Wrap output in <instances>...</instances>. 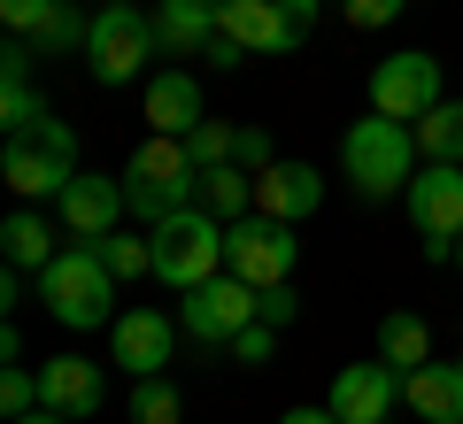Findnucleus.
<instances>
[{
	"label": "nucleus",
	"mask_w": 463,
	"mask_h": 424,
	"mask_svg": "<svg viewBox=\"0 0 463 424\" xmlns=\"http://www.w3.org/2000/svg\"><path fill=\"white\" fill-rule=\"evenodd\" d=\"M116 286H124V278H116L109 262H100V247H93V240L62 247V255H54L47 270H39V301H47V316H54V325H70V332L109 325Z\"/></svg>",
	"instance_id": "f257e3e1"
},
{
	"label": "nucleus",
	"mask_w": 463,
	"mask_h": 424,
	"mask_svg": "<svg viewBox=\"0 0 463 424\" xmlns=\"http://www.w3.org/2000/svg\"><path fill=\"white\" fill-rule=\"evenodd\" d=\"M78 178V131L62 116H39L32 131H8L0 147V185L16 201H62V185Z\"/></svg>",
	"instance_id": "f03ea898"
},
{
	"label": "nucleus",
	"mask_w": 463,
	"mask_h": 424,
	"mask_svg": "<svg viewBox=\"0 0 463 424\" xmlns=\"http://www.w3.org/2000/svg\"><path fill=\"white\" fill-rule=\"evenodd\" d=\"M124 201H132V216H147V224L194 209V201H201V163H194V147L170 139V131H155L147 147L124 163Z\"/></svg>",
	"instance_id": "7ed1b4c3"
},
{
	"label": "nucleus",
	"mask_w": 463,
	"mask_h": 424,
	"mask_svg": "<svg viewBox=\"0 0 463 424\" xmlns=\"http://www.w3.org/2000/svg\"><path fill=\"white\" fill-rule=\"evenodd\" d=\"M340 163H347V178H355V193L386 201V193H402V185L417 178V131L371 108L364 124H347V139H340Z\"/></svg>",
	"instance_id": "20e7f679"
},
{
	"label": "nucleus",
	"mask_w": 463,
	"mask_h": 424,
	"mask_svg": "<svg viewBox=\"0 0 463 424\" xmlns=\"http://www.w3.org/2000/svg\"><path fill=\"white\" fill-rule=\"evenodd\" d=\"M147 240H155V278H163L170 294H194V286H209V278L224 270V224H216L201 201L178 209V216H163Z\"/></svg>",
	"instance_id": "39448f33"
},
{
	"label": "nucleus",
	"mask_w": 463,
	"mask_h": 424,
	"mask_svg": "<svg viewBox=\"0 0 463 424\" xmlns=\"http://www.w3.org/2000/svg\"><path fill=\"white\" fill-rule=\"evenodd\" d=\"M155 47H163V39H155L147 8H132V0L109 8V0H100L93 32H85V70H93V85H132L139 70L155 62Z\"/></svg>",
	"instance_id": "423d86ee"
},
{
	"label": "nucleus",
	"mask_w": 463,
	"mask_h": 424,
	"mask_svg": "<svg viewBox=\"0 0 463 424\" xmlns=\"http://www.w3.org/2000/svg\"><path fill=\"white\" fill-rule=\"evenodd\" d=\"M263 316V294H255L248 278H232V270H216L209 286H194L185 294V309H178V332L185 340H201V347H232L240 332Z\"/></svg>",
	"instance_id": "0eeeda50"
},
{
	"label": "nucleus",
	"mask_w": 463,
	"mask_h": 424,
	"mask_svg": "<svg viewBox=\"0 0 463 424\" xmlns=\"http://www.w3.org/2000/svg\"><path fill=\"white\" fill-rule=\"evenodd\" d=\"M410 224L425 240L432 262H456V240H463V163H425L410 185Z\"/></svg>",
	"instance_id": "6e6552de"
},
{
	"label": "nucleus",
	"mask_w": 463,
	"mask_h": 424,
	"mask_svg": "<svg viewBox=\"0 0 463 424\" xmlns=\"http://www.w3.org/2000/svg\"><path fill=\"white\" fill-rule=\"evenodd\" d=\"M224 270L248 278L255 294L263 286H286L294 278V224H279V216H240V224H224Z\"/></svg>",
	"instance_id": "1a4fd4ad"
},
{
	"label": "nucleus",
	"mask_w": 463,
	"mask_h": 424,
	"mask_svg": "<svg viewBox=\"0 0 463 424\" xmlns=\"http://www.w3.org/2000/svg\"><path fill=\"white\" fill-rule=\"evenodd\" d=\"M440 62H432V54H386L379 70H371V108L379 116H394V124H425L432 108H440Z\"/></svg>",
	"instance_id": "9d476101"
},
{
	"label": "nucleus",
	"mask_w": 463,
	"mask_h": 424,
	"mask_svg": "<svg viewBox=\"0 0 463 424\" xmlns=\"http://www.w3.org/2000/svg\"><path fill=\"white\" fill-rule=\"evenodd\" d=\"M216 32L240 39L248 54H294L301 39H309L286 0H224V8H216Z\"/></svg>",
	"instance_id": "9b49d317"
},
{
	"label": "nucleus",
	"mask_w": 463,
	"mask_h": 424,
	"mask_svg": "<svg viewBox=\"0 0 463 424\" xmlns=\"http://www.w3.org/2000/svg\"><path fill=\"white\" fill-rule=\"evenodd\" d=\"M402 378L410 371H394V363H347L340 378H332V417L340 424H386V409L402 401Z\"/></svg>",
	"instance_id": "f8f14e48"
},
{
	"label": "nucleus",
	"mask_w": 463,
	"mask_h": 424,
	"mask_svg": "<svg viewBox=\"0 0 463 424\" xmlns=\"http://www.w3.org/2000/svg\"><path fill=\"white\" fill-rule=\"evenodd\" d=\"M109 355H116V371H132V378H163L170 371V316L163 309H124L109 325Z\"/></svg>",
	"instance_id": "ddd939ff"
},
{
	"label": "nucleus",
	"mask_w": 463,
	"mask_h": 424,
	"mask_svg": "<svg viewBox=\"0 0 463 424\" xmlns=\"http://www.w3.org/2000/svg\"><path fill=\"white\" fill-rule=\"evenodd\" d=\"M124 209H132V201H124V178L109 185V178H85V170L62 185V201H54V216H62L70 240H109Z\"/></svg>",
	"instance_id": "4468645a"
},
{
	"label": "nucleus",
	"mask_w": 463,
	"mask_h": 424,
	"mask_svg": "<svg viewBox=\"0 0 463 424\" xmlns=\"http://www.w3.org/2000/svg\"><path fill=\"white\" fill-rule=\"evenodd\" d=\"M317 201H325V178H317L309 163H270L263 178H255V209L279 216V224H301V216H317Z\"/></svg>",
	"instance_id": "2eb2a0df"
},
{
	"label": "nucleus",
	"mask_w": 463,
	"mask_h": 424,
	"mask_svg": "<svg viewBox=\"0 0 463 424\" xmlns=\"http://www.w3.org/2000/svg\"><path fill=\"white\" fill-rule=\"evenodd\" d=\"M39 401L62 409V417H93V409L109 401V378H100L85 355H54L47 371H39Z\"/></svg>",
	"instance_id": "dca6fc26"
},
{
	"label": "nucleus",
	"mask_w": 463,
	"mask_h": 424,
	"mask_svg": "<svg viewBox=\"0 0 463 424\" xmlns=\"http://www.w3.org/2000/svg\"><path fill=\"white\" fill-rule=\"evenodd\" d=\"M402 401L425 424H463V363H425L402 378Z\"/></svg>",
	"instance_id": "f3484780"
},
{
	"label": "nucleus",
	"mask_w": 463,
	"mask_h": 424,
	"mask_svg": "<svg viewBox=\"0 0 463 424\" xmlns=\"http://www.w3.org/2000/svg\"><path fill=\"white\" fill-rule=\"evenodd\" d=\"M147 124L170 131V139H185L194 124H209L201 116V85L185 78V70H163V78H147Z\"/></svg>",
	"instance_id": "a211bd4d"
},
{
	"label": "nucleus",
	"mask_w": 463,
	"mask_h": 424,
	"mask_svg": "<svg viewBox=\"0 0 463 424\" xmlns=\"http://www.w3.org/2000/svg\"><path fill=\"white\" fill-rule=\"evenodd\" d=\"M216 8H224V0H163V8H155V39H163L170 54H201L216 39Z\"/></svg>",
	"instance_id": "6ab92c4d"
},
{
	"label": "nucleus",
	"mask_w": 463,
	"mask_h": 424,
	"mask_svg": "<svg viewBox=\"0 0 463 424\" xmlns=\"http://www.w3.org/2000/svg\"><path fill=\"white\" fill-rule=\"evenodd\" d=\"M0 247H8V270H47L62 247H54V224L39 209H16L8 224H0Z\"/></svg>",
	"instance_id": "aec40b11"
},
{
	"label": "nucleus",
	"mask_w": 463,
	"mask_h": 424,
	"mask_svg": "<svg viewBox=\"0 0 463 424\" xmlns=\"http://www.w3.org/2000/svg\"><path fill=\"white\" fill-rule=\"evenodd\" d=\"M201 209H209L216 224H240V216L255 209V170H240V163L201 170Z\"/></svg>",
	"instance_id": "412c9836"
},
{
	"label": "nucleus",
	"mask_w": 463,
	"mask_h": 424,
	"mask_svg": "<svg viewBox=\"0 0 463 424\" xmlns=\"http://www.w3.org/2000/svg\"><path fill=\"white\" fill-rule=\"evenodd\" d=\"M379 355L394 363V371H425V363H432V332H425V316L394 309V316L379 325Z\"/></svg>",
	"instance_id": "4be33fe9"
},
{
	"label": "nucleus",
	"mask_w": 463,
	"mask_h": 424,
	"mask_svg": "<svg viewBox=\"0 0 463 424\" xmlns=\"http://www.w3.org/2000/svg\"><path fill=\"white\" fill-rule=\"evenodd\" d=\"M417 155H425V163H463V100H440V108L417 124Z\"/></svg>",
	"instance_id": "5701e85b"
},
{
	"label": "nucleus",
	"mask_w": 463,
	"mask_h": 424,
	"mask_svg": "<svg viewBox=\"0 0 463 424\" xmlns=\"http://www.w3.org/2000/svg\"><path fill=\"white\" fill-rule=\"evenodd\" d=\"M100 262H109L116 278H155V240H132V231H109V240H93Z\"/></svg>",
	"instance_id": "b1692460"
},
{
	"label": "nucleus",
	"mask_w": 463,
	"mask_h": 424,
	"mask_svg": "<svg viewBox=\"0 0 463 424\" xmlns=\"http://www.w3.org/2000/svg\"><path fill=\"white\" fill-rule=\"evenodd\" d=\"M178 417H185V401L170 378H139L132 386V424H178Z\"/></svg>",
	"instance_id": "393cba45"
},
{
	"label": "nucleus",
	"mask_w": 463,
	"mask_h": 424,
	"mask_svg": "<svg viewBox=\"0 0 463 424\" xmlns=\"http://www.w3.org/2000/svg\"><path fill=\"white\" fill-rule=\"evenodd\" d=\"M185 147H194V163H201V170H216V163H232L240 131H232V124H194V131H185Z\"/></svg>",
	"instance_id": "a878e982"
},
{
	"label": "nucleus",
	"mask_w": 463,
	"mask_h": 424,
	"mask_svg": "<svg viewBox=\"0 0 463 424\" xmlns=\"http://www.w3.org/2000/svg\"><path fill=\"white\" fill-rule=\"evenodd\" d=\"M39 116H47V100L32 93V78H8V93H0V124H8V131H32Z\"/></svg>",
	"instance_id": "bb28decb"
},
{
	"label": "nucleus",
	"mask_w": 463,
	"mask_h": 424,
	"mask_svg": "<svg viewBox=\"0 0 463 424\" xmlns=\"http://www.w3.org/2000/svg\"><path fill=\"white\" fill-rule=\"evenodd\" d=\"M0 16H8V32H16V39H39L54 16H62V0H0Z\"/></svg>",
	"instance_id": "cd10ccee"
},
{
	"label": "nucleus",
	"mask_w": 463,
	"mask_h": 424,
	"mask_svg": "<svg viewBox=\"0 0 463 424\" xmlns=\"http://www.w3.org/2000/svg\"><path fill=\"white\" fill-rule=\"evenodd\" d=\"M39 409V371H8L0 378V417L16 424V417H32Z\"/></svg>",
	"instance_id": "c85d7f7f"
},
{
	"label": "nucleus",
	"mask_w": 463,
	"mask_h": 424,
	"mask_svg": "<svg viewBox=\"0 0 463 424\" xmlns=\"http://www.w3.org/2000/svg\"><path fill=\"white\" fill-rule=\"evenodd\" d=\"M340 8H347V24H355V32H379V24H394L410 0H340Z\"/></svg>",
	"instance_id": "c756f323"
},
{
	"label": "nucleus",
	"mask_w": 463,
	"mask_h": 424,
	"mask_svg": "<svg viewBox=\"0 0 463 424\" xmlns=\"http://www.w3.org/2000/svg\"><path fill=\"white\" fill-rule=\"evenodd\" d=\"M270 347H279V325H263V316H255V325L232 340V355H240V363H270Z\"/></svg>",
	"instance_id": "7c9ffc66"
},
{
	"label": "nucleus",
	"mask_w": 463,
	"mask_h": 424,
	"mask_svg": "<svg viewBox=\"0 0 463 424\" xmlns=\"http://www.w3.org/2000/svg\"><path fill=\"white\" fill-rule=\"evenodd\" d=\"M232 163H240V170H255V178H263V170L279 163V147H270L263 131H240V147H232Z\"/></svg>",
	"instance_id": "2f4dec72"
},
{
	"label": "nucleus",
	"mask_w": 463,
	"mask_h": 424,
	"mask_svg": "<svg viewBox=\"0 0 463 424\" xmlns=\"http://www.w3.org/2000/svg\"><path fill=\"white\" fill-rule=\"evenodd\" d=\"M294 316H301V301H294V278H286V286H263V325H294Z\"/></svg>",
	"instance_id": "473e14b6"
},
{
	"label": "nucleus",
	"mask_w": 463,
	"mask_h": 424,
	"mask_svg": "<svg viewBox=\"0 0 463 424\" xmlns=\"http://www.w3.org/2000/svg\"><path fill=\"white\" fill-rule=\"evenodd\" d=\"M85 32H93V24H78V16L62 8V16H54L47 32H39V47H85Z\"/></svg>",
	"instance_id": "72a5a7b5"
},
{
	"label": "nucleus",
	"mask_w": 463,
	"mask_h": 424,
	"mask_svg": "<svg viewBox=\"0 0 463 424\" xmlns=\"http://www.w3.org/2000/svg\"><path fill=\"white\" fill-rule=\"evenodd\" d=\"M201 54H209L216 70H232V62H240V54H248V47H240V39H224V32H216V39H209V47H201Z\"/></svg>",
	"instance_id": "f704fd0d"
},
{
	"label": "nucleus",
	"mask_w": 463,
	"mask_h": 424,
	"mask_svg": "<svg viewBox=\"0 0 463 424\" xmlns=\"http://www.w3.org/2000/svg\"><path fill=\"white\" fill-rule=\"evenodd\" d=\"M279 424H340V417H332V401H325V409H286Z\"/></svg>",
	"instance_id": "c9c22d12"
},
{
	"label": "nucleus",
	"mask_w": 463,
	"mask_h": 424,
	"mask_svg": "<svg viewBox=\"0 0 463 424\" xmlns=\"http://www.w3.org/2000/svg\"><path fill=\"white\" fill-rule=\"evenodd\" d=\"M16 424H78V417H62V409H47V401H39L32 417H16Z\"/></svg>",
	"instance_id": "e433bc0d"
},
{
	"label": "nucleus",
	"mask_w": 463,
	"mask_h": 424,
	"mask_svg": "<svg viewBox=\"0 0 463 424\" xmlns=\"http://www.w3.org/2000/svg\"><path fill=\"white\" fill-rule=\"evenodd\" d=\"M286 8H294V24H301V32L317 24V0H286Z\"/></svg>",
	"instance_id": "4c0bfd02"
},
{
	"label": "nucleus",
	"mask_w": 463,
	"mask_h": 424,
	"mask_svg": "<svg viewBox=\"0 0 463 424\" xmlns=\"http://www.w3.org/2000/svg\"><path fill=\"white\" fill-rule=\"evenodd\" d=\"M456 270H463V240H456Z\"/></svg>",
	"instance_id": "58836bf2"
},
{
	"label": "nucleus",
	"mask_w": 463,
	"mask_h": 424,
	"mask_svg": "<svg viewBox=\"0 0 463 424\" xmlns=\"http://www.w3.org/2000/svg\"><path fill=\"white\" fill-rule=\"evenodd\" d=\"M109 8H124V0H109Z\"/></svg>",
	"instance_id": "ea45409f"
}]
</instances>
